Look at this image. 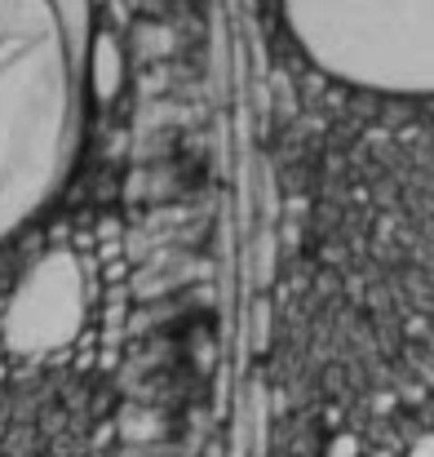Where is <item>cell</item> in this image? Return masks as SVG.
I'll return each instance as SVG.
<instances>
[{
    "label": "cell",
    "instance_id": "cell-1",
    "mask_svg": "<svg viewBox=\"0 0 434 457\" xmlns=\"http://www.w3.org/2000/svg\"><path fill=\"white\" fill-rule=\"evenodd\" d=\"M76 147V36L62 0H0V240L67 178Z\"/></svg>",
    "mask_w": 434,
    "mask_h": 457
},
{
    "label": "cell",
    "instance_id": "cell-2",
    "mask_svg": "<svg viewBox=\"0 0 434 457\" xmlns=\"http://www.w3.org/2000/svg\"><path fill=\"white\" fill-rule=\"evenodd\" d=\"M284 22L341 85L434 94V0H284Z\"/></svg>",
    "mask_w": 434,
    "mask_h": 457
}]
</instances>
